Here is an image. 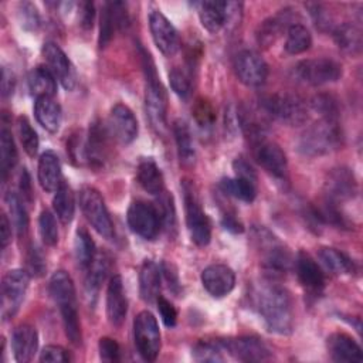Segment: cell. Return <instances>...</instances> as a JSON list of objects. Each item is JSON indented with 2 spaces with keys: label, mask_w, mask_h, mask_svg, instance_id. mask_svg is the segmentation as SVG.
Here are the masks:
<instances>
[{
  "label": "cell",
  "mask_w": 363,
  "mask_h": 363,
  "mask_svg": "<svg viewBox=\"0 0 363 363\" xmlns=\"http://www.w3.org/2000/svg\"><path fill=\"white\" fill-rule=\"evenodd\" d=\"M342 72V65L326 57L302 60L294 68V74L299 81L313 86L336 82L340 79Z\"/></svg>",
  "instance_id": "obj_10"
},
{
  "label": "cell",
  "mask_w": 363,
  "mask_h": 363,
  "mask_svg": "<svg viewBox=\"0 0 363 363\" xmlns=\"http://www.w3.org/2000/svg\"><path fill=\"white\" fill-rule=\"evenodd\" d=\"M259 105L269 116L286 125H302L308 119V106L305 101L294 94H269L259 99Z\"/></svg>",
  "instance_id": "obj_5"
},
{
  "label": "cell",
  "mask_w": 363,
  "mask_h": 363,
  "mask_svg": "<svg viewBox=\"0 0 363 363\" xmlns=\"http://www.w3.org/2000/svg\"><path fill=\"white\" fill-rule=\"evenodd\" d=\"M225 352L221 340H200L194 345L191 353L197 362H224Z\"/></svg>",
  "instance_id": "obj_45"
},
{
  "label": "cell",
  "mask_w": 363,
  "mask_h": 363,
  "mask_svg": "<svg viewBox=\"0 0 363 363\" xmlns=\"http://www.w3.org/2000/svg\"><path fill=\"white\" fill-rule=\"evenodd\" d=\"M199 17L201 26L210 31L217 33L225 26L227 20V1L206 0L199 4Z\"/></svg>",
  "instance_id": "obj_29"
},
{
  "label": "cell",
  "mask_w": 363,
  "mask_h": 363,
  "mask_svg": "<svg viewBox=\"0 0 363 363\" xmlns=\"http://www.w3.org/2000/svg\"><path fill=\"white\" fill-rule=\"evenodd\" d=\"M328 352L335 362H345V363H360L363 360L362 349L346 333H333L328 337Z\"/></svg>",
  "instance_id": "obj_24"
},
{
  "label": "cell",
  "mask_w": 363,
  "mask_h": 363,
  "mask_svg": "<svg viewBox=\"0 0 363 363\" xmlns=\"http://www.w3.org/2000/svg\"><path fill=\"white\" fill-rule=\"evenodd\" d=\"M221 342L225 352L241 362H264L271 357V350L257 336H240Z\"/></svg>",
  "instance_id": "obj_16"
},
{
  "label": "cell",
  "mask_w": 363,
  "mask_h": 363,
  "mask_svg": "<svg viewBox=\"0 0 363 363\" xmlns=\"http://www.w3.org/2000/svg\"><path fill=\"white\" fill-rule=\"evenodd\" d=\"M169 79H170V86L174 91V94H177L182 98H187L190 95L191 81H190V75L184 69L174 67L169 72Z\"/></svg>",
  "instance_id": "obj_49"
},
{
  "label": "cell",
  "mask_w": 363,
  "mask_h": 363,
  "mask_svg": "<svg viewBox=\"0 0 363 363\" xmlns=\"http://www.w3.org/2000/svg\"><path fill=\"white\" fill-rule=\"evenodd\" d=\"M38 230L45 245H55L58 242V227L54 214L48 210H43L38 217Z\"/></svg>",
  "instance_id": "obj_47"
},
{
  "label": "cell",
  "mask_w": 363,
  "mask_h": 363,
  "mask_svg": "<svg viewBox=\"0 0 363 363\" xmlns=\"http://www.w3.org/2000/svg\"><path fill=\"white\" fill-rule=\"evenodd\" d=\"M160 274V267L155 261L145 259L142 262L139 271V294L140 298L147 303L156 302V298L159 296Z\"/></svg>",
  "instance_id": "obj_28"
},
{
  "label": "cell",
  "mask_w": 363,
  "mask_h": 363,
  "mask_svg": "<svg viewBox=\"0 0 363 363\" xmlns=\"http://www.w3.org/2000/svg\"><path fill=\"white\" fill-rule=\"evenodd\" d=\"M52 207L62 224L71 223L75 213V200H74V193L71 187L65 182H62L60 187L55 190V194L52 199Z\"/></svg>",
  "instance_id": "obj_38"
},
{
  "label": "cell",
  "mask_w": 363,
  "mask_h": 363,
  "mask_svg": "<svg viewBox=\"0 0 363 363\" xmlns=\"http://www.w3.org/2000/svg\"><path fill=\"white\" fill-rule=\"evenodd\" d=\"M201 284L211 296L223 298L233 291L235 285V274L228 265L211 264L203 269Z\"/></svg>",
  "instance_id": "obj_19"
},
{
  "label": "cell",
  "mask_w": 363,
  "mask_h": 363,
  "mask_svg": "<svg viewBox=\"0 0 363 363\" xmlns=\"http://www.w3.org/2000/svg\"><path fill=\"white\" fill-rule=\"evenodd\" d=\"M4 200H6L7 210L11 216V223H13L17 234L20 237L24 235L28 228V216H27V210L24 207V201L14 191H7L4 196Z\"/></svg>",
  "instance_id": "obj_43"
},
{
  "label": "cell",
  "mask_w": 363,
  "mask_h": 363,
  "mask_svg": "<svg viewBox=\"0 0 363 363\" xmlns=\"http://www.w3.org/2000/svg\"><path fill=\"white\" fill-rule=\"evenodd\" d=\"M142 52V62H143V71L146 77V91H145V108L146 115L149 118V122L152 128L159 133L163 135L167 129L166 122V113H167V96L166 91L159 81L155 64L150 58V55L140 48Z\"/></svg>",
  "instance_id": "obj_3"
},
{
  "label": "cell",
  "mask_w": 363,
  "mask_h": 363,
  "mask_svg": "<svg viewBox=\"0 0 363 363\" xmlns=\"http://www.w3.org/2000/svg\"><path fill=\"white\" fill-rule=\"evenodd\" d=\"M38 183L40 186L48 191H55L61 182V164L57 155L51 150L44 152L38 159V169H37Z\"/></svg>",
  "instance_id": "obj_27"
},
{
  "label": "cell",
  "mask_w": 363,
  "mask_h": 363,
  "mask_svg": "<svg viewBox=\"0 0 363 363\" xmlns=\"http://www.w3.org/2000/svg\"><path fill=\"white\" fill-rule=\"evenodd\" d=\"M20 18L26 28L35 30L40 24V16L37 13V9L31 3H21L20 4Z\"/></svg>",
  "instance_id": "obj_54"
},
{
  "label": "cell",
  "mask_w": 363,
  "mask_h": 363,
  "mask_svg": "<svg viewBox=\"0 0 363 363\" xmlns=\"http://www.w3.org/2000/svg\"><path fill=\"white\" fill-rule=\"evenodd\" d=\"M288 23H289V16H288L286 10L284 13H279V14H277L274 17H269V18L264 20L259 24L258 30H257V41H258V44L264 45V47H268L271 44H274L275 40L281 35L282 30H285V28L288 30V27L291 26Z\"/></svg>",
  "instance_id": "obj_35"
},
{
  "label": "cell",
  "mask_w": 363,
  "mask_h": 363,
  "mask_svg": "<svg viewBox=\"0 0 363 363\" xmlns=\"http://www.w3.org/2000/svg\"><path fill=\"white\" fill-rule=\"evenodd\" d=\"M220 187L225 194L245 203H251L255 199V183L247 179L225 177L220 182Z\"/></svg>",
  "instance_id": "obj_42"
},
{
  "label": "cell",
  "mask_w": 363,
  "mask_h": 363,
  "mask_svg": "<svg viewBox=\"0 0 363 363\" xmlns=\"http://www.w3.org/2000/svg\"><path fill=\"white\" fill-rule=\"evenodd\" d=\"M34 115L37 122L48 132L55 133L60 129L61 123V108L50 96L35 98Z\"/></svg>",
  "instance_id": "obj_31"
},
{
  "label": "cell",
  "mask_w": 363,
  "mask_h": 363,
  "mask_svg": "<svg viewBox=\"0 0 363 363\" xmlns=\"http://www.w3.org/2000/svg\"><path fill=\"white\" fill-rule=\"evenodd\" d=\"M95 17V9L91 1L81 3V26L84 28H91Z\"/></svg>",
  "instance_id": "obj_58"
},
{
  "label": "cell",
  "mask_w": 363,
  "mask_h": 363,
  "mask_svg": "<svg viewBox=\"0 0 363 363\" xmlns=\"http://www.w3.org/2000/svg\"><path fill=\"white\" fill-rule=\"evenodd\" d=\"M160 271L163 272V275H164L166 281L169 282V288H170L172 291L177 292V288L180 286V284H179V278H177L176 271H173V269H172V265H169V264L163 262V264H162V267H160Z\"/></svg>",
  "instance_id": "obj_60"
},
{
  "label": "cell",
  "mask_w": 363,
  "mask_h": 363,
  "mask_svg": "<svg viewBox=\"0 0 363 363\" xmlns=\"http://www.w3.org/2000/svg\"><path fill=\"white\" fill-rule=\"evenodd\" d=\"M129 26V16L126 4L122 1H108L104 4L101 11V27H99V47H105L115 30H123Z\"/></svg>",
  "instance_id": "obj_21"
},
{
  "label": "cell",
  "mask_w": 363,
  "mask_h": 363,
  "mask_svg": "<svg viewBox=\"0 0 363 363\" xmlns=\"http://www.w3.org/2000/svg\"><path fill=\"white\" fill-rule=\"evenodd\" d=\"M48 289L52 299L60 308L67 337L69 339L71 343L79 345L82 336H81V325H79L78 309H77L75 286L68 272L62 269L54 272L50 278Z\"/></svg>",
  "instance_id": "obj_2"
},
{
  "label": "cell",
  "mask_w": 363,
  "mask_h": 363,
  "mask_svg": "<svg viewBox=\"0 0 363 363\" xmlns=\"http://www.w3.org/2000/svg\"><path fill=\"white\" fill-rule=\"evenodd\" d=\"M325 200L339 204L352 200L357 193V182L353 172L347 167H335L328 172L325 184Z\"/></svg>",
  "instance_id": "obj_13"
},
{
  "label": "cell",
  "mask_w": 363,
  "mask_h": 363,
  "mask_svg": "<svg viewBox=\"0 0 363 363\" xmlns=\"http://www.w3.org/2000/svg\"><path fill=\"white\" fill-rule=\"evenodd\" d=\"M128 312V301L121 275H113L109 279L106 289V316L113 326L122 325Z\"/></svg>",
  "instance_id": "obj_22"
},
{
  "label": "cell",
  "mask_w": 363,
  "mask_h": 363,
  "mask_svg": "<svg viewBox=\"0 0 363 363\" xmlns=\"http://www.w3.org/2000/svg\"><path fill=\"white\" fill-rule=\"evenodd\" d=\"M27 267H28V274L34 277H41L45 271V264L44 259L40 254V251L35 247H31L27 255Z\"/></svg>",
  "instance_id": "obj_55"
},
{
  "label": "cell",
  "mask_w": 363,
  "mask_h": 363,
  "mask_svg": "<svg viewBox=\"0 0 363 363\" xmlns=\"http://www.w3.org/2000/svg\"><path fill=\"white\" fill-rule=\"evenodd\" d=\"M126 220L130 230L145 240L156 238L162 227L155 204L140 200H136L129 206Z\"/></svg>",
  "instance_id": "obj_12"
},
{
  "label": "cell",
  "mask_w": 363,
  "mask_h": 363,
  "mask_svg": "<svg viewBox=\"0 0 363 363\" xmlns=\"http://www.w3.org/2000/svg\"><path fill=\"white\" fill-rule=\"evenodd\" d=\"M234 69L238 79L251 88L261 86L268 75V65L264 58L252 51V50H242L237 54L234 61Z\"/></svg>",
  "instance_id": "obj_14"
},
{
  "label": "cell",
  "mask_w": 363,
  "mask_h": 363,
  "mask_svg": "<svg viewBox=\"0 0 363 363\" xmlns=\"http://www.w3.org/2000/svg\"><path fill=\"white\" fill-rule=\"evenodd\" d=\"M312 45V35L309 30L299 23H294L286 30V40H285V51L295 55L305 52Z\"/></svg>",
  "instance_id": "obj_41"
},
{
  "label": "cell",
  "mask_w": 363,
  "mask_h": 363,
  "mask_svg": "<svg viewBox=\"0 0 363 363\" xmlns=\"http://www.w3.org/2000/svg\"><path fill=\"white\" fill-rule=\"evenodd\" d=\"M255 238L259 242L261 250H264L262 268L265 275L271 281L285 277L292 267V257L289 251L267 230H258Z\"/></svg>",
  "instance_id": "obj_7"
},
{
  "label": "cell",
  "mask_w": 363,
  "mask_h": 363,
  "mask_svg": "<svg viewBox=\"0 0 363 363\" xmlns=\"http://www.w3.org/2000/svg\"><path fill=\"white\" fill-rule=\"evenodd\" d=\"M28 88L35 98H41V96L52 98L57 92L55 77L48 69V67L38 65L28 75Z\"/></svg>",
  "instance_id": "obj_34"
},
{
  "label": "cell",
  "mask_w": 363,
  "mask_h": 363,
  "mask_svg": "<svg viewBox=\"0 0 363 363\" xmlns=\"http://www.w3.org/2000/svg\"><path fill=\"white\" fill-rule=\"evenodd\" d=\"M74 252H75V259L82 269H88L96 257L95 242L91 238L89 233L82 227L78 228L75 233Z\"/></svg>",
  "instance_id": "obj_40"
},
{
  "label": "cell",
  "mask_w": 363,
  "mask_h": 363,
  "mask_svg": "<svg viewBox=\"0 0 363 363\" xmlns=\"http://www.w3.org/2000/svg\"><path fill=\"white\" fill-rule=\"evenodd\" d=\"M99 356L102 360L105 362H118L121 357V349L119 345L116 343V340L111 339V337H101L99 343Z\"/></svg>",
  "instance_id": "obj_51"
},
{
  "label": "cell",
  "mask_w": 363,
  "mask_h": 363,
  "mask_svg": "<svg viewBox=\"0 0 363 363\" xmlns=\"http://www.w3.org/2000/svg\"><path fill=\"white\" fill-rule=\"evenodd\" d=\"M136 179L139 184L150 194H160L164 190L163 174L152 157L142 159L138 164Z\"/></svg>",
  "instance_id": "obj_30"
},
{
  "label": "cell",
  "mask_w": 363,
  "mask_h": 363,
  "mask_svg": "<svg viewBox=\"0 0 363 363\" xmlns=\"http://www.w3.org/2000/svg\"><path fill=\"white\" fill-rule=\"evenodd\" d=\"M255 305L271 332L288 335L294 325L292 299L289 292L278 284L268 282L255 292Z\"/></svg>",
  "instance_id": "obj_1"
},
{
  "label": "cell",
  "mask_w": 363,
  "mask_h": 363,
  "mask_svg": "<svg viewBox=\"0 0 363 363\" xmlns=\"http://www.w3.org/2000/svg\"><path fill=\"white\" fill-rule=\"evenodd\" d=\"M149 28L152 38L162 54L172 57L177 52L180 40L176 28L160 10H152L149 14Z\"/></svg>",
  "instance_id": "obj_15"
},
{
  "label": "cell",
  "mask_w": 363,
  "mask_h": 363,
  "mask_svg": "<svg viewBox=\"0 0 363 363\" xmlns=\"http://www.w3.org/2000/svg\"><path fill=\"white\" fill-rule=\"evenodd\" d=\"M233 169L235 172V177H241V179H247V180H251L255 183L257 180V176H255V172L254 169L250 166V163L242 159V157H237L234 162H233Z\"/></svg>",
  "instance_id": "obj_56"
},
{
  "label": "cell",
  "mask_w": 363,
  "mask_h": 363,
  "mask_svg": "<svg viewBox=\"0 0 363 363\" xmlns=\"http://www.w3.org/2000/svg\"><path fill=\"white\" fill-rule=\"evenodd\" d=\"M135 346L146 362L156 360L160 352V330L156 318L149 311H142L133 320Z\"/></svg>",
  "instance_id": "obj_9"
},
{
  "label": "cell",
  "mask_w": 363,
  "mask_h": 363,
  "mask_svg": "<svg viewBox=\"0 0 363 363\" xmlns=\"http://www.w3.org/2000/svg\"><path fill=\"white\" fill-rule=\"evenodd\" d=\"M20 191L23 193V200L26 199L27 201H31V199H33L31 183H30V176L26 172V169H23V172L20 174Z\"/></svg>",
  "instance_id": "obj_61"
},
{
  "label": "cell",
  "mask_w": 363,
  "mask_h": 363,
  "mask_svg": "<svg viewBox=\"0 0 363 363\" xmlns=\"http://www.w3.org/2000/svg\"><path fill=\"white\" fill-rule=\"evenodd\" d=\"M86 278H85V298L91 306L95 305L99 294L101 284L104 282L106 272H108V259L105 255H96L91 267L86 269Z\"/></svg>",
  "instance_id": "obj_32"
},
{
  "label": "cell",
  "mask_w": 363,
  "mask_h": 363,
  "mask_svg": "<svg viewBox=\"0 0 363 363\" xmlns=\"http://www.w3.org/2000/svg\"><path fill=\"white\" fill-rule=\"evenodd\" d=\"M38 346L37 330L30 325H18L11 335V350L17 362L26 363L33 359Z\"/></svg>",
  "instance_id": "obj_25"
},
{
  "label": "cell",
  "mask_w": 363,
  "mask_h": 363,
  "mask_svg": "<svg viewBox=\"0 0 363 363\" xmlns=\"http://www.w3.org/2000/svg\"><path fill=\"white\" fill-rule=\"evenodd\" d=\"M320 264L333 274H349L353 271V261L342 251L332 247H322L318 251Z\"/></svg>",
  "instance_id": "obj_37"
},
{
  "label": "cell",
  "mask_w": 363,
  "mask_h": 363,
  "mask_svg": "<svg viewBox=\"0 0 363 363\" xmlns=\"http://www.w3.org/2000/svg\"><path fill=\"white\" fill-rule=\"evenodd\" d=\"M30 274L26 269H11L1 279V316L9 319L18 311L28 288Z\"/></svg>",
  "instance_id": "obj_11"
},
{
  "label": "cell",
  "mask_w": 363,
  "mask_h": 363,
  "mask_svg": "<svg viewBox=\"0 0 363 363\" xmlns=\"http://www.w3.org/2000/svg\"><path fill=\"white\" fill-rule=\"evenodd\" d=\"M79 207L88 223L99 235L105 237L106 240H111L113 237V224L111 216L101 193L96 189L91 186H85L81 189Z\"/></svg>",
  "instance_id": "obj_8"
},
{
  "label": "cell",
  "mask_w": 363,
  "mask_h": 363,
  "mask_svg": "<svg viewBox=\"0 0 363 363\" xmlns=\"http://www.w3.org/2000/svg\"><path fill=\"white\" fill-rule=\"evenodd\" d=\"M17 130H18V138H20V142H21L26 153L28 156H35V153L38 150V136L26 116H18Z\"/></svg>",
  "instance_id": "obj_46"
},
{
  "label": "cell",
  "mask_w": 363,
  "mask_h": 363,
  "mask_svg": "<svg viewBox=\"0 0 363 363\" xmlns=\"http://www.w3.org/2000/svg\"><path fill=\"white\" fill-rule=\"evenodd\" d=\"M106 126L111 136L122 145L133 142L138 136L136 116L125 104H116L112 106Z\"/></svg>",
  "instance_id": "obj_17"
},
{
  "label": "cell",
  "mask_w": 363,
  "mask_h": 363,
  "mask_svg": "<svg viewBox=\"0 0 363 363\" xmlns=\"http://www.w3.org/2000/svg\"><path fill=\"white\" fill-rule=\"evenodd\" d=\"M311 105L322 118L337 119V104L330 95H326V94L316 95L313 96Z\"/></svg>",
  "instance_id": "obj_50"
},
{
  "label": "cell",
  "mask_w": 363,
  "mask_h": 363,
  "mask_svg": "<svg viewBox=\"0 0 363 363\" xmlns=\"http://www.w3.org/2000/svg\"><path fill=\"white\" fill-rule=\"evenodd\" d=\"M14 84H16L14 74L7 67H3V69H1V94H3V96H9L13 94Z\"/></svg>",
  "instance_id": "obj_57"
},
{
  "label": "cell",
  "mask_w": 363,
  "mask_h": 363,
  "mask_svg": "<svg viewBox=\"0 0 363 363\" xmlns=\"http://www.w3.org/2000/svg\"><path fill=\"white\" fill-rule=\"evenodd\" d=\"M155 207H156L159 218H160V225L167 233L174 231L176 230V210H174L172 194H169L166 190H163L160 194H157Z\"/></svg>",
  "instance_id": "obj_44"
},
{
  "label": "cell",
  "mask_w": 363,
  "mask_h": 363,
  "mask_svg": "<svg viewBox=\"0 0 363 363\" xmlns=\"http://www.w3.org/2000/svg\"><path fill=\"white\" fill-rule=\"evenodd\" d=\"M254 156L259 166L277 179H284L288 170V160L284 150L274 142L265 139L254 143Z\"/></svg>",
  "instance_id": "obj_20"
},
{
  "label": "cell",
  "mask_w": 363,
  "mask_h": 363,
  "mask_svg": "<svg viewBox=\"0 0 363 363\" xmlns=\"http://www.w3.org/2000/svg\"><path fill=\"white\" fill-rule=\"evenodd\" d=\"M43 55L45 58L48 69L61 82L65 89L75 86V71L65 52L52 41H47L43 45Z\"/></svg>",
  "instance_id": "obj_18"
},
{
  "label": "cell",
  "mask_w": 363,
  "mask_h": 363,
  "mask_svg": "<svg viewBox=\"0 0 363 363\" xmlns=\"http://www.w3.org/2000/svg\"><path fill=\"white\" fill-rule=\"evenodd\" d=\"M173 135L180 163L183 166H191L196 160V149L189 125L182 119H176L173 122Z\"/></svg>",
  "instance_id": "obj_33"
},
{
  "label": "cell",
  "mask_w": 363,
  "mask_h": 363,
  "mask_svg": "<svg viewBox=\"0 0 363 363\" xmlns=\"http://www.w3.org/2000/svg\"><path fill=\"white\" fill-rule=\"evenodd\" d=\"M17 149L10 129L3 125L0 129V170L1 179L6 180L11 169L17 163Z\"/></svg>",
  "instance_id": "obj_39"
},
{
  "label": "cell",
  "mask_w": 363,
  "mask_h": 363,
  "mask_svg": "<svg viewBox=\"0 0 363 363\" xmlns=\"http://www.w3.org/2000/svg\"><path fill=\"white\" fill-rule=\"evenodd\" d=\"M11 240V224L7 218V216L3 213L0 216V241H1V250H4Z\"/></svg>",
  "instance_id": "obj_59"
},
{
  "label": "cell",
  "mask_w": 363,
  "mask_h": 363,
  "mask_svg": "<svg viewBox=\"0 0 363 363\" xmlns=\"http://www.w3.org/2000/svg\"><path fill=\"white\" fill-rule=\"evenodd\" d=\"M193 116L194 121L200 128L208 129L216 122V111L211 102L206 98H199L193 106Z\"/></svg>",
  "instance_id": "obj_48"
},
{
  "label": "cell",
  "mask_w": 363,
  "mask_h": 363,
  "mask_svg": "<svg viewBox=\"0 0 363 363\" xmlns=\"http://www.w3.org/2000/svg\"><path fill=\"white\" fill-rule=\"evenodd\" d=\"M223 225H224L225 230H228V231H231V233H242V230H244L242 224H241L235 217L228 216V214L224 216V218H223Z\"/></svg>",
  "instance_id": "obj_62"
},
{
  "label": "cell",
  "mask_w": 363,
  "mask_h": 363,
  "mask_svg": "<svg viewBox=\"0 0 363 363\" xmlns=\"http://www.w3.org/2000/svg\"><path fill=\"white\" fill-rule=\"evenodd\" d=\"M333 38L336 45L349 55H357L362 50V33L350 23H343L337 26L333 31Z\"/></svg>",
  "instance_id": "obj_36"
},
{
  "label": "cell",
  "mask_w": 363,
  "mask_h": 363,
  "mask_svg": "<svg viewBox=\"0 0 363 363\" xmlns=\"http://www.w3.org/2000/svg\"><path fill=\"white\" fill-rule=\"evenodd\" d=\"M69 356L68 352L57 345H48L45 346L40 353V362H48V363H64L68 362Z\"/></svg>",
  "instance_id": "obj_53"
},
{
  "label": "cell",
  "mask_w": 363,
  "mask_h": 363,
  "mask_svg": "<svg viewBox=\"0 0 363 363\" xmlns=\"http://www.w3.org/2000/svg\"><path fill=\"white\" fill-rule=\"evenodd\" d=\"M342 145V130L337 119L320 118L306 128L298 142V150L308 157L328 155Z\"/></svg>",
  "instance_id": "obj_4"
},
{
  "label": "cell",
  "mask_w": 363,
  "mask_h": 363,
  "mask_svg": "<svg viewBox=\"0 0 363 363\" xmlns=\"http://www.w3.org/2000/svg\"><path fill=\"white\" fill-rule=\"evenodd\" d=\"M182 190H183V200H184V210H186V224H187L190 237L197 245L204 247L210 242V238H211L210 220L201 207L194 183L190 180H183Z\"/></svg>",
  "instance_id": "obj_6"
},
{
  "label": "cell",
  "mask_w": 363,
  "mask_h": 363,
  "mask_svg": "<svg viewBox=\"0 0 363 363\" xmlns=\"http://www.w3.org/2000/svg\"><path fill=\"white\" fill-rule=\"evenodd\" d=\"M156 305H157V311L160 313V318L163 320V323L167 328H173L176 325L177 320V312L176 308L170 303V301H167L164 296L159 295L156 298Z\"/></svg>",
  "instance_id": "obj_52"
},
{
  "label": "cell",
  "mask_w": 363,
  "mask_h": 363,
  "mask_svg": "<svg viewBox=\"0 0 363 363\" xmlns=\"http://www.w3.org/2000/svg\"><path fill=\"white\" fill-rule=\"evenodd\" d=\"M295 271L301 284L312 291L319 292L325 285V275L318 262L305 251H299L295 258Z\"/></svg>",
  "instance_id": "obj_23"
},
{
  "label": "cell",
  "mask_w": 363,
  "mask_h": 363,
  "mask_svg": "<svg viewBox=\"0 0 363 363\" xmlns=\"http://www.w3.org/2000/svg\"><path fill=\"white\" fill-rule=\"evenodd\" d=\"M108 136H111L108 126H102L99 122H95L89 128L88 139L85 140V156L89 166H102L106 157Z\"/></svg>",
  "instance_id": "obj_26"
}]
</instances>
